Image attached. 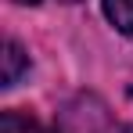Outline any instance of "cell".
<instances>
[{
    "instance_id": "6da1fadb",
    "label": "cell",
    "mask_w": 133,
    "mask_h": 133,
    "mask_svg": "<svg viewBox=\"0 0 133 133\" xmlns=\"http://www.w3.org/2000/svg\"><path fill=\"white\" fill-rule=\"evenodd\" d=\"M25 65H29L25 50L15 43V40H7V43H4V87H15L18 76L25 72Z\"/></svg>"
},
{
    "instance_id": "7a4b0ae2",
    "label": "cell",
    "mask_w": 133,
    "mask_h": 133,
    "mask_svg": "<svg viewBox=\"0 0 133 133\" xmlns=\"http://www.w3.org/2000/svg\"><path fill=\"white\" fill-rule=\"evenodd\" d=\"M0 133H50L43 122H36L32 115H22V111H4L0 115Z\"/></svg>"
},
{
    "instance_id": "3957f363",
    "label": "cell",
    "mask_w": 133,
    "mask_h": 133,
    "mask_svg": "<svg viewBox=\"0 0 133 133\" xmlns=\"http://www.w3.org/2000/svg\"><path fill=\"white\" fill-rule=\"evenodd\" d=\"M104 15L119 32L133 36V0H104Z\"/></svg>"
},
{
    "instance_id": "277c9868",
    "label": "cell",
    "mask_w": 133,
    "mask_h": 133,
    "mask_svg": "<svg viewBox=\"0 0 133 133\" xmlns=\"http://www.w3.org/2000/svg\"><path fill=\"white\" fill-rule=\"evenodd\" d=\"M15 4H43V0H15ZM65 4H76V0H65Z\"/></svg>"
},
{
    "instance_id": "5b68a950",
    "label": "cell",
    "mask_w": 133,
    "mask_h": 133,
    "mask_svg": "<svg viewBox=\"0 0 133 133\" xmlns=\"http://www.w3.org/2000/svg\"><path fill=\"white\" fill-rule=\"evenodd\" d=\"M130 133H133V130H130Z\"/></svg>"
}]
</instances>
